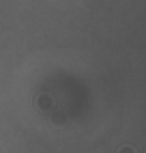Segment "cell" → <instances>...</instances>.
<instances>
[{
	"instance_id": "cell-1",
	"label": "cell",
	"mask_w": 146,
	"mask_h": 153,
	"mask_svg": "<svg viewBox=\"0 0 146 153\" xmlns=\"http://www.w3.org/2000/svg\"><path fill=\"white\" fill-rule=\"evenodd\" d=\"M118 153H135V149H133V147H129V145H125V147H120V149H118Z\"/></svg>"
}]
</instances>
